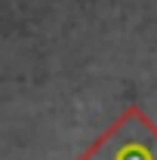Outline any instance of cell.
I'll return each mask as SVG.
<instances>
[{
    "mask_svg": "<svg viewBox=\"0 0 157 160\" xmlns=\"http://www.w3.org/2000/svg\"><path fill=\"white\" fill-rule=\"evenodd\" d=\"M83 160H157V129L133 108Z\"/></svg>",
    "mask_w": 157,
    "mask_h": 160,
    "instance_id": "6da1fadb",
    "label": "cell"
}]
</instances>
